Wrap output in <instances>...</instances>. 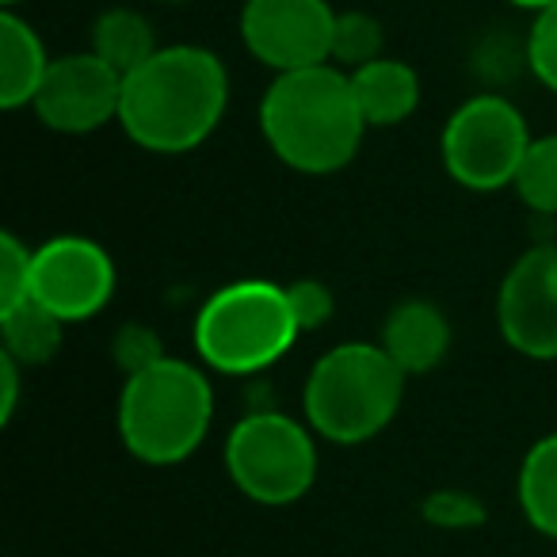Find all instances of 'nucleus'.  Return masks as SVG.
<instances>
[{"instance_id":"nucleus-14","label":"nucleus","mask_w":557,"mask_h":557,"mask_svg":"<svg viewBox=\"0 0 557 557\" xmlns=\"http://www.w3.org/2000/svg\"><path fill=\"white\" fill-rule=\"evenodd\" d=\"M367 126H397L420 108V77L401 58H374L348 73Z\"/></svg>"},{"instance_id":"nucleus-19","label":"nucleus","mask_w":557,"mask_h":557,"mask_svg":"<svg viewBox=\"0 0 557 557\" xmlns=\"http://www.w3.org/2000/svg\"><path fill=\"white\" fill-rule=\"evenodd\" d=\"M386 50V32L371 12H336V32H333V65L344 73L359 70V65L374 62Z\"/></svg>"},{"instance_id":"nucleus-28","label":"nucleus","mask_w":557,"mask_h":557,"mask_svg":"<svg viewBox=\"0 0 557 557\" xmlns=\"http://www.w3.org/2000/svg\"><path fill=\"white\" fill-rule=\"evenodd\" d=\"M157 4H191V0H157Z\"/></svg>"},{"instance_id":"nucleus-4","label":"nucleus","mask_w":557,"mask_h":557,"mask_svg":"<svg viewBox=\"0 0 557 557\" xmlns=\"http://www.w3.org/2000/svg\"><path fill=\"white\" fill-rule=\"evenodd\" d=\"M409 374L386 356L382 344L348 341L313 363L302 389L306 424L329 443L356 447L386 432L397 417Z\"/></svg>"},{"instance_id":"nucleus-8","label":"nucleus","mask_w":557,"mask_h":557,"mask_svg":"<svg viewBox=\"0 0 557 557\" xmlns=\"http://www.w3.org/2000/svg\"><path fill=\"white\" fill-rule=\"evenodd\" d=\"M336 9L329 0H245L240 42L271 73L333 62Z\"/></svg>"},{"instance_id":"nucleus-5","label":"nucleus","mask_w":557,"mask_h":557,"mask_svg":"<svg viewBox=\"0 0 557 557\" xmlns=\"http://www.w3.org/2000/svg\"><path fill=\"white\" fill-rule=\"evenodd\" d=\"M302 336L287 287L268 278H237L202 302L195 318L199 359L218 374H260L287 356Z\"/></svg>"},{"instance_id":"nucleus-3","label":"nucleus","mask_w":557,"mask_h":557,"mask_svg":"<svg viewBox=\"0 0 557 557\" xmlns=\"http://www.w3.org/2000/svg\"><path fill=\"white\" fill-rule=\"evenodd\" d=\"M214 420V389L199 367L157 359L126 374L119 394V440L138 462L176 466L202 447Z\"/></svg>"},{"instance_id":"nucleus-21","label":"nucleus","mask_w":557,"mask_h":557,"mask_svg":"<svg viewBox=\"0 0 557 557\" xmlns=\"http://www.w3.org/2000/svg\"><path fill=\"white\" fill-rule=\"evenodd\" d=\"M424 519L440 531H473L485 523V504L466 488H435L424 496Z\"/></svg>"},{"instance_id":"nucleus-1","label":"nucleus","mask_w":557,"mask_h":557,"mask_svg":"<svg viewBox=\"0 0 557 557\" xmlns=\"http://www.w3.org/2000/svg\"><path fill=\"white\" fill-rule=\"evenodd\" d=\"M230 108V73L207 47H161L141 70L123 77L119 126L149 153H191Z\"/></svg>"},{"instance_id":"nucleus-10","label":"nucleus","mask_w":557,"mask_h":557,"mask_svg":"<svg viewBox=\"0 0 557 557\" xmlns=\"http://www.w3.org/2000/svg\"><path fill=\"white\" fill-rule=\"evenodd\" d=\"M496 325L519 356L557 359V245H534L511 263L496 295Z\"/></svg>"},{"instance_id":"nucleus-15","label":"nucleus","mask_w":557,"mask_h":557,"mask_svg":"<svg viewBox=\"0 0 557 557\" xmlns=\"http://www.w3.org/2000/svg\"><path fill=\"white\" fill-rule=\"evenodd\" d=\"M62 336L65 321L35 298L12 306V310H0V344H4V356H12L20 367L50 363L62 351Z\"/></svg>"},{"instance_id":"nucleus-25","label":"nucleus","mask_w":557,"mask_h":557,"mask_svg":"<svg viewBox=\"0 0 557 557\" xmlns=\"http://www.w3.org/2000/svg\"><path fill=\"white\" fill-rule=\"evenodd\" d=\"M20 371H24V367H20L12 356H4V351H0V389H4V397H0V420H4V424H9V420L16 417V405H20Z\"/></svg>"},{"instance_id":"nucleus-27","label":"nucleus","mask_w":557,"mask_h":557,"mask_svg":"<svg viewBox=\"0 0 557 557\" xmlns=\"http://www.w3.org/2000/svg\"><path fill=\"white\" fill-rule=\"evenodd\" d=\"M0 4H4V9H20V4H24V0H0Z\"/></svg>"},{"instance_id":"nucleus-22","label":"nucleus","mask_w":557,"mask_h":557,"mask_svg":"<svg viewBox=\"0 0 557 557\" xmlns=\"http://www.w3.org/2000/svg\"><path fill=\"white\" fill-rule=\"evenodd\" d=\"M32 260L35 248H27L16 233L0 237V310H12L32 298Z\"/></svg>"},{"instance_id":"nucleus-16","label":"nucleus","mask_w":557,"mask_h":557,"mask_svg":"<svg viewBox=\"0 0 557 557\" xmlns=\"http://www.w3.org/2000/svg\"><path fill=\"white\" fill-rule=\"evenodd\" d=\"M157 35L141 12L134 9H108L92 24V54H100L119 77H131L134 70L157 54Z\"/></svg>"},{"instance_id":"nucleus-20","label":"nucleus","mask_w":557,"mask_h":557,"mask_svg":"<svg viewBox=\"0 0 557 557\" xmlns=\"http://www.w3.org/2000/svg\"><path fill=\"white\" fill-rule=\"evenodd\" d=\"M531 32H527V65L534 81L549 92H557V0L546 9L531 12Z\"/></svg>"},{"instance_id":"nucleus-17","label":"nucleus","mask_w":557,"mask_h":557,"mask_svg":"<svg viewBox=\"0 0 557 557\" xmlns=\"http://www.w3.org/2000/svg\"><path fill=\"white\" fill-rule=\"evenodd\" d=\"M519 508L527 523L546 539H557V432L542 435L519 466Z\"/></svg>"},{"instance_id":"nucleus-12","label":"nucleus","mask_w":557,"mask_h":557,"mask_svg":"<svg viewBox=\"0 0 557 557\" xmlns=\"http://www.w3.org/2000/svg\"><path fill=\"white\" fill-rule=\"evenodd\" d=\"M379 344L405 374H428L450 351V321L435 302L409 298L389 310Z\"/></svg>"},{"instance_id":"nucleus-2","label":"nucleus","mask_w":557,"mask_h":557,"mask_svg":"<svg viewBox=\"0 0 557 557\" xmlns=\"http://www.w3.org/2000/svg\"><path fill=\"white\" fill-rule=\"evenodd\" d=\"M363 111L341 65L275 73L260 100V134L268 149L295 172L333 176L356 161L363 134Z\"/></svg>"},{"instance_id":"nucleus-26","label":"nucleus","mask_w":557,"mask_h":557,"mask_svg":"<svg viewBox=\"0 0 557 557\" xmlns=\"http://www.w3.org/2000/svg\"><path fill=\"white\" fill-rule=\"evenodd\" d=\"M508 4L523 12H539V9H546V4H554V0H508Z\"/></svg>"},{"instance_id":"nucleus-18","label":"nucleus","mask_w":557,"mask_h":557,"mask_svg":"<svg viewBox=\"0 0 557 557\" xmlns=\"http://www.w3.org/2000/svg\"><path fill=\"white\" fill-rule=\"evenodd\" d=\"M516 195L539 214H557V134L531 138L516 172Z\"/></svg>"},{"instance_id":"nucleus-9","label":"nucleus","mask_w":557,"mask_h":557,"mask_svg":"<svg viewBox=\"0 0 557 557\" xmlns=\"http://www.w3.org/2000/svg\"><path fill=\"white\" fill-rule=\"evenodd\" d=\"M115 295V263L88 237H54L35 248L32 298L73 325L103 310Z\"/></svg>"},{"instance_id":"nucleus-7","label":"nucleus","mask_w":557,"mask_h":557,"mask_svg":"<svg viewBox=\"0 0 557 557\" xmlns=\"http://www.w3.org/2000/svg\"><path fill=\"white\" fill-rule=\"evenodd\" d=\"M527 146H531V131L523 111L493 92L458 103L440 138L443 169L466 191L511 187Z\"/></svg>"},{"instance_id":"nucleus-13","label":"nucleus","mask_w":557,"mask_h":557,"mask_svg":"<svg viewBox=\"0 0 557 557\" xmlns=\"http://www.w3.org/2000/svg\"><path fill=\"white\" fill-rule=\"evenodd\" d=\"M50 62L54 58L47 54L39 32L16 9L0 12V108H32Z\"/></svg>"},{"instance_id":"nucleus-24","label":"nucleus","mask_w":557,"mask_h":557,"mask_svg":"<svg viewBox=\"0 0 557 557\" xmlns=\"http://www.w3.org/2000/svg\"><path fill=\"white\" fill-rule=\"evenodd\" d=\"M115 359L126 374H138V371H146L149 363L164 359V351H161L157 333H149V329H141V325H126L123 333L115 336Z\"/></svg>"},{"instance_id":"nucleus-11","label":"nucleus","mask_w":557,"mask_h":557,"mask_svg":"<svg viewBox=\"0 0 557 557\" xmlns=\"http://www.w3.org/2000/svg\"><path fill=\"white\" fill-rule=\"evenodd\" d=\"M123 77L100 54L54 58L35 96V115L54 134H92L108 123H119Z\"/></svg>"},{"instance_id":"nucleus-6","label":"nucleus","mask_w":557,"mask_h":557,"mask_svg":"<svg viewBox=\"0 0 557 557\" xmlns=\"http://www.w3.org/2000/svg\"><path fill=\"white\" fill-rule=\"evenodd\" d=\"M313 428L287 412L263 409L237 420L225 440V473L263 508H287L302 500L318 481Z\"/></svg>"},{"instance_id":"nucleus-23","label":"nucleus","mask_w":557,"mask_h":557,"mask_svg":"<svg viewBox=\"0 0 557 557\" xmlns=\"http://www.w3.org/2000/svg\"><path fill=\"white\" fill-rule=\"evenodd\" d=\"M287 298L302 333H318L321 325H329V318H333V310H336L333 290H329L325 283H318V278H298V283H290Z\"/></svg>"}]
</instances>
